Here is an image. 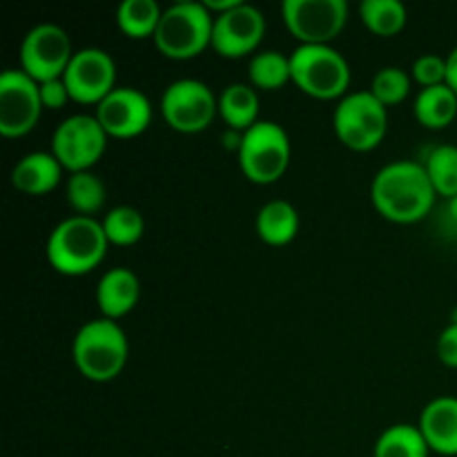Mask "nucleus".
Listing matches in <instances>:
<instances>
[{
    "instance_id": "obj_6",
    "label": "nucleus",
    "mask_w": 457,
    "mask_h": 457,
    "mask_svg": "<svg viewBox=\"0 0 457 457\" xmlns=\"http://www.w3.org/2000/svg\"><path fill=\"white\" fill-rule=\"evenodd\" d=\"M237 159L241 172L250 183L272 186L290 168L293 145L288 132L275 120H259L244 132Z\"/></svg>"
},
{
    "instance_id": "obj_8",
    "label": "nucleus",
    "mask_w": 457,
    "mask_h": 457,
    "mask_svg": "<svg viewBox=\"0 0 457 457\" xmlns=\"http://www.w3.org/2000/svg\"><path fill=\"white\" fill-rule=\"evenodd\" d=\"M161 114L174 132H205L219 116V96L204 80L179 79L163 89Z\"/></svg>"
},
{
    "instance_id": "obj_28",
    "label": "nucleus",
    "mask_w": 457,
    "mask_h": 457,
    "mask_svg": "<svg viewBox=\"0 0 457 457\" xmlns=\"http://www.w3.org/2000/svg\"><path fill=\"white\" fill-rule=\"evenodd\" d=\"M424 168L437 196H445L446 201L457 196V145L445 143L433 147L424 159Z\"/></svg>"
},
{
    "instance_id": "obj_3",
    "label": "nucleus",
    "mask_w": 457,
    "mask_h": 457,
    "mask_svg": "<svg viewBox=\"0 0 457 457\" xmlns=\"http://www.w3.org/2000/svg\"><path fill=\"white\" fill-rule=\"evenodd\" d=\"M129 342L119 321L98 317L85 321L71 339V360L85 379L96 384L112 382L128 366Z\"/></svg>"
},
{
    "instance_id": "obj_19",
    "label": "nucleus",
    "mask_w": 457,
    "mask_h": 457,
    "mask_svg": "<svg viewBox=\"0 0 457 457\" xmlns=\"http://www.w3.org/2000/svg\"><path fill=\"white\" fill-rule=\"evenodd\" d=\"M299 212L290 201L272 199L263 204L257 212V235L259 239L272 248L293 244L299 235Z\"/></svg>"
},
{
    "instance_id": "obj_29",
    "label": "nucleus",
    "mask_w": 457,
    "mask_h": 457,
    "mask_svg": "<svg viewBox=\"0 0 457 457\" xmlns=\"http://www.w3.org/2000/svg\"><path fill=\"white\" fill-rule=\"evenodd\" d=\"M411 87H413V76H411V71L388 65L375 71L369 89L384 107H393L400 105V103H404L409 98Z\"/></svg>"
},
{
    "instance_id": "obj_21",
    "label": "nucleus",
    "mask_w": 457,
    "mask_h": 457,
    "mask_svg": "<svg viewBox=\"0 0 457 457\" xmlns=\"http://www.w3.org/2000/svg\"><path fill=\"white\" fill-rule=\"evenodd\" d=\"M413 114L427 129L449 128L457 116V94L446 83L420 89L413 101Z\"/></svg>"
},
{
    "instance_id": "obj_17",
    "label": "nucleus",
    "mask_w": 457,
    "mask_h": 457,
    "mask_svg": "<svg viewBox=\"0 0 457 457\" xmlns=\"http://www.w3.org/2000/svg\"><path fill=\"white\" fill-rule=\"evenodd\" d=\"M431 453L457 455V397L442 395L428 402L418 422Z\"/></svg>"
},
{
    "instance_id": "obj_20",
    "label": "nucleus",
    "mask_w": 457,
    "mask_h": 457,
    "mask_svg": "<svg viewBox=\"0 0 457 457\" xmlns=\"http://www.w3.org/2000/svg\"><path fill=\"white\" fill-rule=\"evenodd\" d=\"M259 94L250 83L226 85L219 94V116L228 129L245 132L259 123Z\"/></svg>"
},
{
    "instance_id": "obj_2",
    "label": "nucleus",
    "mask_w": 457,
    "mask_h": 457,
    "mask_svg": "<svg viewBox=\"0 0 457 457\" xmlns=\"http://www.w3.org/2000/svg\"><path fill=\"white\" fill-rule=\"evenodd\" d=\"M107 248L110 241L96 217L71 214L49 232L45 254L58 275L83 277L101 266Z\"/></svg>"
},
{
    "instance_id": "obj_31",
    "label": "nucleus",
    "mask_w": 457,
    "mask_h": 457,
    "mask_svg": "<svg viewBox=\"0 0 457 457\" xmlns=\"http://www.w3.org/2000/svg\"><path fill=\"white\" fill-rule=\"evenodd\" d=\"M40 98H43L45 110H62V107L71 101L70 89H67L65 80L62 79H54V80H45V83H40Z\"/></svg>"
},
{
    "instance_id": "obj_12",
    "label": "nucleus",
    "mask_w": 457,
    "mask_h": 457,
    "mask_svg": "<svg viewBox=\"0 0 457 457\" xmlns=\"http://www.w3.org/2000/svg\"><path fill=\"white\" fill-rule=\"evenodd\" d=\"M40 83L18 70H4L0 76V134L4 138L27 137L43 116Z\"/></svg>"
},
{
    "instance_id": "obj_10",
    "label": "nucleus",
    "mask_w": 457,
    "mask_h": 457,
    "mask_svg": "<svg viewBox=\"0 0 457 457\" xmlns=\"http://www.w3.org/2000/svg\"><path fill=\"white\" fill-rule=\"evenodd\" d=\"M107 134L94 114H71L52 134V154L65 172H89L107 150Z\"/></svg>"
},
{
    "instance_id": "obj_30",
    "label": "nucleus",
    "mask_w": 457,
    "mask_h": 457,
    "mask_svg": "<svg viewBox=\"0 0 457 457\" xmlns=\"http://www.w3.org/2000/svg\"><path fill=\"white\" fill-rule=\"evenodd\" d=\"M411 76L413 83L420 87H436V85L446 83V58L440 54H424V56L415 58L413 67H411Z\"/></svg>"
},
{
    "instance_id": "obj_14",
    "label": "nucleus",
    "mask_w": 457,
    "mask_h": 457,
    "mask_svg": "<svg viewBox=\"0 0 457 457\" xmlns=\"http://www.w3.org/2000/svg\"><path fill=\"white\" fill-rule=\"evenodd\" d=\"M94 116L110 138H137L152 125L154 107L141 89L119 85L98 103Z\"/></svg>"
},
{
    "instance_id": "obj_1",
    "label": "nucleus",
    "mask_w": 457,
    "mask_h": 457,
    "mask_svg": "<svg viewBox=\"0 0 457 457\" xmlns=\"http://www.w3.org/2000/svg\"><path fill=\"white\" fill-rule=\"evenodd\" d=\"M437 199V192L428 179L424 163L418 161H393L384 165L370 183L373 208L386 221L411 226L428 217Z\"/></svg>"
},
{
    "instance_id": "obj_7",
    "label": "nucleus",
    "mask_w": 457,
    "mask_h": 457,
    "mask_svg": "<svg viewBox=\"0 0 457 457\" xmlns=\"http://www.w3.org/2000/svg\"><path fill=\"white\" fill-rule=\"evenodd\" d=\"M335 137L353 152H370L388 132V107H384L370 89L348 92L333 112Z\"/></svg>"
},
{
    "instance_id": "obj_34",
    "label": "nucleus",
    "mask_w": 457,
    "mask_h": 457,
    "mask_svg": "<svg viewBox=\"0 0 457 457\" xmlns=\"http://www.w3.org/2000/svg\"><path fill=\"white\" fill-rule=\"evenodd\" d=\"M446 210H449L451 221H455V223H457V196H453V199L446 201Z\"/></svg>"
},
{
    "instance_id": "obj_32",
    "label": "nucleus",
    "mask_w": 457,
    "mask_h": 457,
    "mask_svg": "<svg viewBox=\"0 0 457 457\" xmlns=\"http://www.w3.org/2000/svg\"><path fill=\"white\" fill-rule=\"evenodd\" d=\"M437 357L449 369H457V317L437 337Z\"/></svg>"
},
{
    "instance_id": "obj_25",
    "label": "nucleus",
    "mask_w": 457,
    "mask_h": 457,
    "mask_svg": "<svg viewBox=\"0 0 457 457\" xmlns=\"http://www.w3.org/2000/svg\"><path fill=\"white\" fill-rule=\"evenodd\" d=\"M65 196L70 208L80 217H94L105 208L107 187L98 174L76 172L65 181Z\"/></svg>"
},
{
    "instance_id": "obj_13",
    "label": "nucleus",
    "mask_w": 457,
    "mask_h": 457,
    "mask_svg": "<svg viewBox=\"0 0 457 457\" xmlns=\"http://www.w3.org/2000/svg\"><path fill=\"white\" fill-rule=\"evenodd\" d=\"M67 89L74 103L94 105L105 101L116 85V62L110 52L101 47H83L70 61L65 76Z\"/></svg>"
},
{
    "instance_id": "obj_16",
    "label": "nucleus",
    "mask_w": 457,
    "mask_h": 457,
    "mask_svg": "<svg viewBox=\"0 0 457 457\" xmlns=\"http://www.w3.org/2000/svg\"><path fill=\"white\" fill-rule=\"evenodd\" d=\"M141 299V279L134 270L125 266L110 268L103 272L96 284V303L101 317L107 320H123L137 308Z\"/></svg>"
},
{
    "instance_id": "obj_23",
    "label": "nucleus",
    "mask_w": 457,
    "mask_h": 457,
    "mask_svg": "<svg viewBox=\"0 0 457 457\" xmlns=\"http://www.w3.org/2000/svg\"><path fill=\"white\" fill-rule=\"evenodd\" d=\"M248 79L254 89H277L293 83V67H290V54L286 56L279 49H263L250 58Z\"/></svg>"
},
{
    "instance_id": "obj_5",
    "label": "nucleus",
    "mask_w": 457,
    "mask_h": 457,
    "mask_svg": "<svg viewBox=\"0 0 457 457\" xmlns=\"http://www.w3.org/2000/svg\"><path fill=\"white\" fill-rule=\"evenodd\" d=\"M290 67L293 83L317 101H342L351 87V65L333 45H297Z\"/></svg>"
},
{
    "instance_id": "obj_9",
    "label": "nucleus",
    "mask_w": 457,
    "mask_h": 457,
    "mask_svg": "<svg viewBox=\"0 0 457 457\" xmlns=\"http://www.w3.org/2000/svg\"><path fill=\"white\" fill-rule=\"evenodd\" d=\"M346 0H284L281 18L299 45H333L346 27Z\"/></svg>"
},
{
    "instance_id": "obj_4",
    "label": "nucleus",
    "mask_w": 457,
    "mask_h": 457,
    "mask_svg": "<svg viewBox=\"0 0 457 457\" xmlns=\"http://www.w3.org/2000/svg\"><path fill=\"white\" fill-rule=\"evenodd\" d=\"M214 16L204 3L181 0L163 9L154 47L170 61H192L212 47Z\"/></svg>"
},
{
    "instance_id": "obj_11",
    "label": "nucleus",
    "mask_w": 457,
    "mask_h": 457,
    "mask_svg": "<svg viewBox=\"0 0 457 457\" xmlns=\"http://www.w3.org/2000/svg\"><path fill=\"white\" fill-rule=\"evenodd\" d=\"M70 34L56 22L31 27L21 43V70L36 83L62 79L74 58Z\"/></svg>"
},
{
    "instance_id": "obj_33",
    "label": "nucleus",
    "mask_w": 457,
    "mask_h": 457,
    "mask_svg": "<svg viewBox=\"0 0 457 457\" xmlns=\"http://www.w3.org/2000/svg\"><path fill=\"white\" fill-rule=\"evenodd\" d=\"M446 85L457 94V47L446 56Z\"/></svg>"
},
{
    "instance_id": "obj_22",
    "label": "nucleus",
    "mask_w": 457,
    "mask_h": 457,
    "mask_svg": "<svg viewBox=\"0 0 457 457\" xmlns=\"http://www.w3.org/2000/svg\"><path fill=\"white\" fill-rule=\"evenodd\" d=\"M163 9L156 0H123L116 7V25L132 40L154 38Z\"/></svg>"
},
{
    "instance_id": "obj_27",
    "label": "nucleus",
    "mask_w": 457,
    "mask_h": 457,
    "mask_svg": "<svg viewBox=\"0 0 457 457\" xmlns=\"http://www.w3.org/2000/svg\"><path fill=\"white\" fill-rule=\"evenodd\" d=\"M101 226L110 245H120V248L138 244L145 235V219H143L141 210H137L134 205L110 208L101 219Z\"/></svg>"
},
{
    "instance_id": "obj_24",
    "label": "nucleus",
    "mask_w": 457,
    "mask_h": 457,
    "mask_svg": "<svg viewBox=\"0 0 457 457\" xmlns=\"http://www.w3.org/2000/svg\"><path fill=\"white\" fill-rule=\"evenodd\" d=\"M427 440L418 424H393L379 433L373 457H428Z\"/></svg>"
},
{
    "instance_id": "obj_15",
    "label": "nucleus",
    "mask_w": 457,
    "mask_h": 457,
    "mask_svg": "<svg viewBox=\"0 0 457 457\" xmlns=\"http://www.w3.org/2000/svg\"><path fill=\"white\" fill-rule=\"evenodd\" d=\"M266 36V18L250 3L237 4L230 12L214 16L212 49L221 58H244L257 52Z\"/></svg>"
},
{
    "instance_id": "obj_26",
    "label": "nucleus",
    "mask_w": 457,
    "mask_h": 457,
    "mask_svg": "<svg viewBox=\"0 0 457 457\" xmlns=\"http://www.w3.org/2000/svg\"><path fill=\"white\" fill-rule=\"evenodd\" d=\"M360 16L366 29L379 38L397 36L409 21V12L402 0H364L360 4Z\"/></svg>"
},
{
    "instance_id": "obj_18",
    "label": "nucleus",
    "mask_w": 457,
    "mask_h": 457,
    "mask_svg": "<svg viewBox=\"0 0 457 457\" xmlns=\"http://www.w3.org/2000/svg\"><path fill=\"white\" fill-rule=\"evenodd\" d=\"M65 168L52 152H29L12 170V186L27 196H45L56 190Z\"/></svg>"
}]
</instances>
